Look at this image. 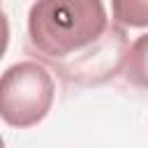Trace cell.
<instances>
[{
	"mask_svg": "<svg viewBox=\"0 0 148 148\" xmlns=\"http://www.w3.org/2000/svg\"><path fill=\"white\" fill-rule=\"evenodd\" d=\"M30 46L65 81L97 83L123 67L127 39L102 0H37L28 14Z\"/></svg>",
	"mask_w": 148,
	"mask_h": 148,
	"instance_id": "cell-1",
	"label": "cell"
},
{
	"mask_svg": "<svg viewBox=\"0 0 148 148\" xmlns=\"http://www.w3.org/2000/svg\"><path fill=\"white\" fill-rule=\"evenodd\" d=\"M53 95V79L44 65L16 62L0 76V118L16 130L32 127L51 111Z\"/></svg>",
	"mask_w": 148,
	"mask_h": 148,
	"instance_id": "cell-2",
	"label": "cell"
},
{
	"mask_svg": "<svg viewBox=\"0 0 148 148\" xmlns=\"http://www.w3.org/2000/svg\"><path fill=\"white\" fill-rule=\"evenodd\" d=\"M120 72L132 86L148 90V32L136 37L127 46Z\"/></svg>",
	"mask_w": 148,
	"mask_h": 148,
	"instance_id": "cell-3",
	"label": "cell"
},
{
	"mask_svg": "<svg viewBox=\"0 0 148 148\" xmlns=\"http://www.w3.org/2000/svg\"><path fill=\"white\" fill-rule=\"evenodd\" d=\"M111 14L120 28H148V0H111Z\"/></svg>",
	"mask_w": 148,
	"mask_h": 148,
	"instance_id": "cell-4",
	"label": "cell"
},
{
	"mask_svg": "<svg viewBox=\"0 0 148 148\" xmlns=\"http://www.w3.org/2000/svg\"><path fill=\"white\" fill-rule=\"evenodd\" d=\"M7 44H9V21H7L5 12L0 9V58L5 56Z\"/></svg>",
	"mask_w": 148,
	"mask_h": 148,
	"instance_id": "cell-5",
	"label": "cell"
},
{
	"mask_svg": "<svg viewBox=\"0 0 148 148\" xmlns=\"http://www.w3.org/2000/svg\"><path fill=\"white\" fill-rule=\"evenodd\" d=\"M0 148H5V141H2V136H0Z\"/></svg>",
	"mask_w": 148,
	"mask_h": 148,
	"instance_id": "cell-6",
	"label": "cell"
}]
</instances>
